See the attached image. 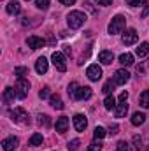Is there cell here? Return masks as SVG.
Segmentation results:
<instances>
[{"label":"cell","mask_w":149,"mask_h":151,"mask_svg":"<svg viewBox=\"0 0 149 151\" xmlns=\"http://www.w3.org/2000/svg\"><path fill=\"white\" fill-rule=\"evenodd\" d=\"M88 151H102V144L100 142H91L88 146Z\"/></svg>","instance_id":"836d02e7"},{"label":"cell","mask_w":149,"mask_h":151,"mask_svg":"<svg viewBox=\"0 0 149 151\" xmlns=\"http://www.w3.org/2000/svg\"><path fill=\"white\" fill-rule=\"evenodd\" d=\"M98 5H111L112 4V0H95Z\"/></svg>","instance_id":"74e56055"},{"label":"cell","mask_w":149,"mask_h":151,"mask_svg":"<svg viewBox=\"0 0 149 151\" xmlns=\"http://www.w3.org/2000/svg\"><path fill=\"white\" fill-rule=\"evenodd\" d=\"M125 25H126V18L125 16H121V14H117V16H114L112 18V21L109 23V34L114 35V34H121L123 32V28H125Z\"/></svg>","instance_id":"277c9868"},{"label":"cell","mask_w":149,"mask_h":151,"mask_svg":"<svg viewBox=\"0 0 149 151\" xmlns=\"http://www.w3.org/2000/svg\"><path fill=\"white\" fill-rule=\"evenodd\" d=\"M14 97H18V95H16V90L11 88V86H7V88L4 90V95H2L4 102H5V104H11V102L14 100Z\"/></svg>","instance_id":"e0dca14e"},{"label":"cell","mask_w":149,"mask_h":151,"mask_svg":"<svg viewBox=\"0 0 149 151\" xmlns=\"http://www.w3.org/2000/svg\"><path fill=\"white\" fill-rule=\"evenodd\" d=\"M105 134H107V132H105V128H104V127H97V128H95V132H93V137L100 141V139H104V137H105Z\"/></svg>","instance_id":"484cf974"},{"label":"cell","mask_w":149,"mask_h":151,"mask_svg":"<svg viewBox=\"0 0 149 151\" xmlns=\"http://www.w3.org/2000/svg\"><path fill=\"white\" fill-rule=\"evenodd\" d=\"M35 5H37V9L46 11V9L49 7V0H35Z\"/></svg>","instance_id":"4dcf8cb0"},{"label":"cell","mask_w":149,"mask_h":151,"mask_svg":"<svg viewBox=\"0 0 149 151\" xmlns=\"http://www.w3.org/2000/svg\"><path fill=\"white\" fill-rule=\"evenodd\" d=\"M133 144H135V148L139 151L142 150V139H140L139 135H133Z\"/></svg>","instance_id":"d590c367"},{"label":"cell","mask_w":149,"mask_h":151,"mask_svg":"<svg viewBox=\"0 0 149 151\" xmlns=\"http://www.w3.org/2000/svg\"><path fill=\"white\" fill-rule=\"evenodd\" d=\"M135 53H137V56H139V58L148 56V55H149V42H142V44L137 47V51H135Z\"/></svg>","instance_id":"44dd1931"},{"label":"cell","mask_w":149,"mask_h":151,"mask_svg":"<svg viewBox=\"0 0 149 151\" xmlns=\"http://www.w3.org/2000/svg\"><path fill=\"white\" fill-rule=\"evenodd\" d=\"M14 74L18 76V79H19V77H23V76L28 74V69H27V67H16V69H14Z\"/></svg>","instance_id":"f546056e"},{"label":"cell","mask_w":149,"mask_h":151,"mask_svg":"<svg viewBox=\"0 0 149 151\" xmlns=\"http://www.w3.org/2000/svg\"><path fill=\"white\" fill-rule=\"evenodd\" d=\"M116 151H132V148H130V144L126 141H119L117 146H116Z\"/></svg>","instance_id":"83f0119b"},{"label":"cell","mask_w":149,"mask_h":151,"mask_svg":"<svg viewBox=\"0 0 149 151\" xmlns=\"http://www.w3.org/2000/svg\"><path fill=\"white\" fill-rule=\"evenodd\" d=\"M111 134H112V135H114V134H117V125L111 127Z\"/></svg>","instance_id":"60d3db41"},{"label":"cell","mask_w":149,"mask_h":151,"mask_svg":"<svg viewBox=\"0 0 149 151\" xmlns=\"http://www.w3.org/2000/svg\"><path fill=\"white\" fill-rule=\"evenodd\" d=\"M7 12L9 14H19V11H21V5H19V2H16V0H11L9 4H7Z\"/></svg>","instance_id":"d6986e66"},{"label":"cell","mask_w":149,"mask_h":151,"mask_svg":"<svg viewBox=\"0 0 149 151\" xmlns=\"http://www.w3.org/2000/svg\"><path fill=\"white\" fill-rule=\"evenodd\" d=\"M27 44H28V47H32V49H40V47L46 46V40L42 37H37V35H30V37L27 39Z\"/></svg>","instance_id":"8fae6325"},{"label":"cell","mask_w":149,"mask_h":151,"mask_svg":"<svg viewBox=\"0 0 149 151\" xmlns=\"http://www.w3.org/2000/svg\"><path fill=\"white\" fill-rule=\"evenodd\" d=\"M18 137H14V135H11V137H5L4 141H2V148L4 151H14L18 148Z\"/></svg>","instance_id":"30bf717a"},{"label":"cell","mask_w":149,"mask_h":151,"mask_svg":"<svg viewBox=\"0 0 149 151\" xmlns=\"http://www.w3.org/2000/svg\"><path fill=\"white\" fill-rule=\"evenodd\" d=\"M116 106H117V100H116L112 95H107V97H105V100H104V107H105L107 111H114V109H116Z\"/></svg>","instance_id":"ffe728a7"},{"label":"cell","mask_w":149,"mask_h":151,"mask_svg":"<svg viewBox=\"0 0 149 151\" xmlns=\"http://www.w3.org/2000/svg\"><path fill=\"white\" fill-rule=\"evenodd\" d=\"M47 67H49V63H47V60H46L44 56H40L37 62H35V70H37V74H46V72H47Z\"/></svg>","instance_id":"2e32d148"},{"label":"cell","mask_w":149,"mask_h":151,"mask_svg":"<svg viewBox=\"0 0 149 151\" xmlns=\"http://www.w3.org/2000/svg\"><path fill=\"white\" fill-rule=\"evenodd\" d=\"M128 79H130V72H128L126 69L116 70V74H114V83H116V84H125Z\"/></svg>","instance_id":"4fadbf2b"},{"label":"cell","mask_w":149,"mask_h":151,"mask_svg":"<svg viewBox=\"0 0 149 151\" xmlns=\"http://www.w3.org/2000/svg\"><path fill=\"white\" fill-rule=\"evenodd\" d=\"M114 86H116V83H114V81L111 79V81H107V83L104 84V88H102V91H104L105 95H111V91L114 90Z\"/></svg>","instance_id":"4316f807"},{"label":"cell","mask_w":149,"mask_h":151,"mask_svg":"<svg viewBox=\"0 0 149 151\" xmlns=\"http://www.w3.org/2000/svg\"><path fill=\"white\" fill-rule=\"evenodd\" d=\"M67 128H69V118H67V116L58 118V119H56V132H58V134H65Z\"/></svg>","instance_id":"9a60e30c"},{"label":"cell","mask_w":149,"mask_h":151,"mask_svg":"<svg viewBox=\"0 0 149 151\" xmlns=\"http://www.w3.org/2000/svg\"><path fill=\"white\" fill-rule=\"evenodd\" d=\"M77 88H79V84H77V83H70V84H69V95H70V97H72V99H74V95H75V91H77Z\"/></svg>","instance_id":"1f68e13d"},{"label":"cell","mask_w":149,"mask_h":151,"mask_svg":"<svg viewBox=\"0 0 149 151\" xmlns=\"http://www.w3.org/2000/svg\"><path fill=\"white\" fill-rule=\"evenodd\" d=\"M51 60H53V65L56 67V70H60V72H67V62H65V55H63V53L54 51L53 56H51Z\"/></svg>","instance_id":"8992f818"},{"label":"cell","mask_w":149,"mask_h":151,"mask_svg":"<svg viewBox=\"0 0 149 151\" xmlns=\"http://www.w3.org/2000/svg\"><path fill=\"white\" fill-rule=\"evenodd\" d=\"M146 0H128V5L130 7H139V5H142Z\"/></svg>","instance_id":"8d00e7d4"},{"label":"cell","mask_w":149,"mask_h":151,"mask_svg":"<svg viewBox=\"0 0 149 151\" xmlns=\"http://www.w3.org/2000/svg\"><path fill=\"white\" fill-rule=\"evenodd\" d=\"M67 148H69V151H75L77 148H79V139H74V141H70V142L67 144Z\"/></svg>","instance_id":"d6a6232c"},{"label":"cell","mask_w":149,"mask_h":151,"mask_svg":"<svg viewBox=\"0 0 149 151\" xmlns=\"http://www.w3.org/2000/svg\"><path fill=\"white\" fill-rule=\"evenodd\" d=\"M49 102H51V106H53L54 109H63V102H62L60 95H51Z\"/></svg>","instance_id":"603a6c76"},{"label":"cell","mask_w":149,"mask_h":151,"mask_svg":"<svg viewBox=\"0 0 149 151\" xmlns=\"http://www.w3.org/2000/svg\"><path fill=\"white\" fill-rule=\"evenodd\" d=\"M146 121V114L144 113H135L132 116V125H135V127H139V125H142Z\"/></svg>","instance_id":"7402d4cb"},{"label":"cell","mask_w":149,"mask_h":151,"mask_svg":"<svg viewBox=\"0 0 149 151\" xmlns=\"http://www.w3.org/2000/svg\"><path fill=\"white\" fill-rule=\"evenodd\" d=\"M30 146H42V142H44V137H42V134H34L32 137H30Z\"/></svg>","instance_id":"cb8c5ba5"},{"label":"cell","mask_w":149,"mask_h":151,"mask_svg":"<svg viewBox=\"0 0 149 151\" xmlns=\"http://www.w3.org/2000/svg\"><path fill=\"white\" fill-rule=\"evenodd\" d=\"M98 62H102L104 65H111L112 62H114V53L112 51H107V49L100 51L98 53Z\"/></svg>","instance_id":"5bb4252c"},{"label":"cell","mask_w":149,"mask_h":151,"mask_svg":"<svg viewBox=\"0 0 149 151\" xmlns=\"http://www.w3.org/2000/svg\"><path fill=\"white\" fill-rule=\"evenodd\" d=\"M126 100H128V91H123V93L119 95L117 106H116V109H114L116 118H125V116H126V113H128V104H126Z\"/></svg>","instance_id":"3957f363"},{"label":"cell","mask_w":149,"mask_h":151,"mask_svg":"<svg viewBox=\"0 0 149 151\" xmlns=\"http://www.w3.org/2000/svg\"><path fill=\"white\" fill-rule=\"evenodd\" d=\"M119 63L125 65V67L133 65V55H132V53H123V55H119Z\"/></svg>","instance_id":"ac0fdd59"},{"label":"cell","mask_w":149,"mask_h":151,"mask_svg":"<svg viewBox=\"0 0 149 151\" xmlns=\"http://www.w3.org/2000/svg\"><path fill=\"white\" fill-rule=\"evenodd\" d=\"M60 4H63V5H74L75 0H58Z\"/></svg>","instance_id":"ab89813d"},{"label":"cell","mask_w":149,"mask_h":151,"mask_svg":"<svg viewBox=\"0 0 149 151\" xmlns=\"http://www.w3.org/2000/svg\"><path fill=\"white\" fill-rule=\"evenodd\" d=\"M14 90H16V95H18V99H25V97L28 95V91H30V83H28L25 77H19V79L16 81V86H14Z\"/></svg>","instance_id":"5b68a950"},{"label":"cell","mask_w":149,"mask_h":151,"mask_svg":"<svg viewBox=\"0 0 149 151\" xmlns=\"http://www.w3.org/2000/svg\"><path fill=\"white\" fill-rule=\"evenodd\" d=\"M86 125H88L86 116H84V114H75L74 116V128L75 130H77V132H84Z\"/></svg>","instance_id":"7c38bea8"},{"label":"cell","mask_w":149,"mask_h":151,"mask_svg":"<svg viewBox=\"0 0 149 151\" xmlns=\"http://www.w3.org/2000/svg\"><path fill=\"white\" fill-rule=\"evenodd\" d=\"M149 16V0L146 2V7H144V11H142V18H146Z\"/></svg>","instance_id":"f35d334b"},{"label":"cell","mask_w":149,"mask_h":151,"mask_svg":"<svg viewBox=\"0 0 149 151\" xmlns=\"http://www.w3.org/2000/svg\"><path fill=\"white\" fill-rule=\"evenodd\" d=\"M91 97V88L90 86H79L74 95V100H88Z\"/></svg>","instance_id":"9c48e42d"},{"label":"cell","mask_w":149,"mask_h":151,"mask_svg":"<svg viewBox=\"0 0 149 151\" xmlns=\"http://www.w3.org/2000/svg\"><path fill=\"white\" fill-rule=\"evenodd\" d=\"M102 67L100 65H97V63H93V65H90L88 69H86V76H88V79L90 81H98L100 77H102Z\"/></svg>","instance_id":"52a82bcc"},{"label":"cell","mask_w":149,"mask_h":151,"mask_svg":"<svg viewBox=\"0 0 149 151\" xmlns=\"http://www.w3.org/2000/svg\"><path fill=\"white\" fill-rule=\"evenodd\" d=\"M9 116H11V119H12L14 123H21V125L30 123V116H28V113H27L25 109H21V107L11 109V111H9Z\"/></svg>","instance_id":"7a4b0ae2"},{"label":"cell","mask_w":149,"mask_h":151,"mask_svg":"<svg viewBox=\"0 0 149 151\" xmlns=\"http://www.w3.org/2000/svg\"><path fill=\"white\" fill-rule=\"evenodd\" d=\"M27 2H28V0H27Z\"/></svg>","instance_id":"b9f144b4"},{"label":"cell","mask_w":149,"mask_h":151,"mask_svg":"<svg viewBox=\"0 0 149 151\" xmlns=\"http://www.w3.org/2000/svg\"><path fill=\"white\" fill-rule=\"evenodd\" d=\"M39 97H40L42 100H44V99H47V97H49V88H47V86H44V88L39 91Z\"/></svg>","instance_id":"e575fe53"},{"label":"cell","mask_w":149,"mask_h":151,"mask_svg":"<svg viewBox=\"0 0 149 151\" xmlns=\"http://www.w3.org/2000/svg\"><path fill=\"white\" fill-rule=\"evenodd\" d=\"M137 39H139L137 30H135V28H128V30L123 34L121 40H123V44H125V46H132V44H135V42H137Z\"/></svg>","instance_id":"ba28073f"},{"label":"cell","mask_w":149,"mask_h":151,"mask_svg":"<svg viewBox=\"0 0 149 151\" xmlns=\"http://www.w3.org/2000/svg\"><path fill=\"white\" fill-rule=\"evenodd\" d=\"M140 106L144 109H149V90H144L140 93Z\"/></svg>","instance_id":"d4e9b609"},{"label":"cell","mask_w":149,"mask_h":151,"mask_svg":"<svg viewBox=\"0 0 149 151\" xmlns=\"http://www.w3.org/2000/svg\"><path fill=\"white\" fill-rule=\"evenodd\" d=\"M39 125H44L46 128L51 125V121H49V116H46V114H40L39 116Z\"/></svg>","instance_id":"f1b7e54d"},{"label":"cell","mask_w":149,"mask_h":151,"mask_svg":"<svg viewBox=\"0 0 149 151\" xmlns=\"http://www.w3.org/2000/svg\"><path fill=\"white\" fill-rule=\"evenodd\" d=\"M84 21H86V14H84L82 11H70L69 16H67V25H69L72 30L81 28V27L84 25Z\"/></svg>","instance_id":"6da1fadb"}]
</instances>
